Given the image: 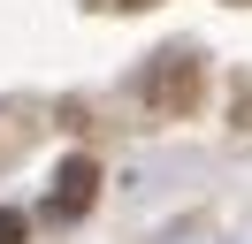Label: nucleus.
I'll return each mask as SVG.
<instances>
[{
    "label": "nucleus",
    "mask_w": 252,
    "mask_h": 244,
    "mask_svg": "<svg viewBox=\"0 0 252 244\" xmlns=\"http://www.w3.org/2000/svg\"><path fill=\"white\" fill-rule=\"evenodd\" d=\"M99 8H153V0H99Z\"/></svg>",
    "instance_id": "39448f33"
},
{
    "label": "nucleus",
    "mask_w": 252,
    "mask_h": 244,
    "mask_svg": "<svg viewBox=\"0 0 252 244\" xmlns=\"http://www.w3.org/2000/svg\"><path fill=\"white\" fill-rule=\"evenodd\" d=\"M0 244H23V214H8V206H0Z\"/></svg>",
    "instance_id": "20e7f679"
},
{
    "label": "nucleus",
    "mask_w": 252,
    "mask_h": 244,
    "mask_svg": "<svg viewBox=\"0 0 252 244\" xmlns=\"http://www.w3.org/2000/svg\"><path fill=\"white\" fill-rule=\"evenodd\" d=\"M92 198H99V168L84 160H62V176H54V191H46V214L54 221H77V214H92Z\"/></svg>",
    "instance_id": "f03ea898"
},
{
    "label": "nucleus",
    "mask_w": 252,
    "mask_h": 244,
    "mask_svg": "<svg viewBox=\"0 0 252 244\" xmlns=\"http://www.w3.org/2000/svg\"><path fill=\"white\" fill-rule=\"evenodd\" d=\"M138 99L153 107V115H168V122L199 115V99H206V61L191 54V46H160V54L145 61V76H138Z\"/></svg>",
    "instance_id": "f257e3e1"
},
{
    "label": "nucleus",
    "mask_w": 252,
    "mask_h": 244,
    "mask_svg": "<svg viewBox=\"0 0 252 244\" xmlns=\"http://www.w3.org/2000/svg\"><path fill=\"white\" fill-rule=\"evenodd\" d=\"M229 115H237V130H252V76L237 84V107H229Z\"/></svg>",
    "instance_id": "7ed1b4c3"
}]
</instances>
